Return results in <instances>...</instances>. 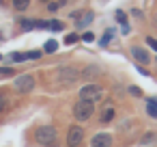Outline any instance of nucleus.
Instances as JSON below:
<instances>
[{
  "label": "nucleus",
  "instance_id": "obj_1",
  "mask_svg": "<svg viewBox=\"0 0 157 147\" xmlns=\"http://www.w3.org/2000/svg\"><path fill=\"white\" fill-rule=\"evenodd\" d=\"M56 128L54 125H39L37 128V132H35V138H37V143L39 145H43V147H54L56 145Z\"/></svg>",
  "mask_w": 157,
  "mask_h": 147
},
{
  "label": "nucleus",
  "instance_id": "obj_2",
  "mask_svg": "<svg viewBox=\"0 0 157 147\" xmlns=\"http://www.w3.org/2000/svg\"><path fill=\"white\" fill-rule=\"evenodd\" d=\"M103 97V87H99V84H84L82 89H80V100L82 102H99Z\"/></svg>",
  "mask_w": 157,
  "mask_h": 147
},
{
  "label": "nucleus",
  "instance_id": "obj_3",
  "mask_svg": "<svg viewBox=\"0 0 157 147\" xmlns=\"http://www.w3.org/2000/svg\"><path fill=\"white\" fill-rule=\"evenodd\" d=\"M56 78H58V82H60V84H73V82L80 78V71H78L75 67L63 65V67H58V71H56Z\"/></svg>",
  "mask_w": 157,
  "mask_h": 147
},
{
  "label": "nucleus",
  "instance_id": "obj_4",
  "mask_svg": "<svg viewBox=\"0 0 157 147\" xmlns=\"http://www.w3.org/2000/svg\"><path fill=\"white\" fill-rule=\"evenodd\" d=\"M93 112H95V104H93V102H82V100H80V102L73 106V115H75L78 121H86V119H90Z\"/></svg>",
  "mask_w": 157,
  "mask_h": 147
},
{
  "label": "nucleus",
  "instance_id": "obj_5",
  "mask_svg": "<svg viewBox=\"0 0 157 147\" xmlns=\"http://www.w3.org/2000/svg\"><path fill=\"white\" fill-rule=\"evenodd\" d=\"M84 143V128L82 125H71L67 132V145L69 147H80Z\"/></svg>",
  "mask_w": 157,
  "mask_h": 147
},
{
  "label": "nucleus",
  "instance_id": "obj_6",
  "mask_svg": "<svg viewBox=\"0 0 157 147\" xmlns=\"http://www.w3.org/2000/svg\"><path fill=\"white\" fill-rule=\"evenodd\" d=\"M33 89H35V78L30 74H22L15 78V91L17 93H28Z\"/></svg>",
  "mask_w": 157,
  "mask_h": 147
},
{
  "label": "nucleus",
  "instance_id": "obj_7",
  "mask_svg": "<svg viewBox=\"0 0 157 147\" xmlns=\"http://www.w3.org/2000/svg\"><path fill=\"white\" fill-rule=\"evenodd\" d=\"M112 145V136L101 132V134H95L93 141H90V147H110Z\"/></svg>",
  "mask_w": 157,
  "mask_h": 147
},
{
  "label": "nucleus",
  "instance_id": "obj_8",
  "mask_svg": "<svg viewBox=\"0 0 157 147\" xmlns=\"http://www.w3.org/2000/svg\"><path fill=\"white\" fill-rule=\"evenodd\" d=\"M131 54H133V59H136L138 63H144V65H146V63L151 61L148 52H146L144 48H140V46H133V48H131Z\"/></svg>",
  "mask_w": 157,
  "mask_h": 147
},
{
  "label": "nucleus",
  "instance_id": "obj_9",
  "mask_svg": "<svg viewBox=\"0 0 157 147\" xmlns=\"http://www.w3.org/2000/svg\"><path fill=\"white\" fill-rule=\"evenodd\" d=\"M90 22H93V11H86V13H82V15L78 18L75 26H78V28H86Z\"/></svg>",
  "mask_w": 157,
  "mask_h": 147
},
{
  "label": "nucleus",
  "instance_id": "obj_10",
  "mask_svg": "<svg viewBox=\"0 0 157 147\" xmlns=\"http://www.w3.org/2000/svg\"><path fill=\"white\" fill-rule=\"evenodd\" d=\"M146 112L153 119H157V100H146Z\"/></svg>",
  "mask_w": 157,
  "mask_h": 147
},
{
  "label": "nucleus",
  "instance_id": "obj_11",
  "mask_svg": "<svg viewBox=\"0 0 157 147\" xmlns=\"http://www.w3.org/2000/svg\"><path fill=\"white\" fill-rule=\"evenodd\" d=\"M114 112H116L114 106H105V110H103V115H101V121H103V123L112 121V119H114Z\"/></svg>",
  "mask_w": 157,
  "mask_h": 147
},
{
  "label": "nucleus",
  "instance_id": "obj_12",
  "mask_svg": "<svg viewBox=\"0 0 157 147\" xmlns=\"http://www.w3.org/2000/svg\"><path fill=\"white\" fill-rule=\"evenodd\" d=\"M99 67H95V65H90V67H86L84 69V74H80V76H84V78H95V76H99Z\"/></svg>",
  "mask_w": 157,
  "mask_h": 147
},
{
  "label": "nucleus",
  "instance_id": "obj_13",
  "mask_svg": "<svg viewBox=\"0 0 157 147\" xmlns=\"http://www.w3.org/2000/svg\"><path fill=\"white\" fill-rule=\"evenodd\" d=\"M30 5V0H13V9L15 11H26Z\"/></svg>",
  "mask_w": 157,
  "mask_h": 147
},
{
  "label": "nucleus",
  "instance_id": "obj_14",
  "mask_svg": "<svg viewBox=\"0 0 157 147\" xmlns=\"http://www.w3.org/2000/svg\"><path fill=\"white\" fill-rule=\"evenodd\" d=\"M67 5V0H52V2H48V9L50 11H58L60 7H65Z\"/></svg>",
  "mask_w": 157,
  "mask_h": 147
},
{
  "label": "nucleus",
  "instance_id": "obj_15",
  "mask_svg": "<svg viewBox=\"0 0 157 147\" xmlns=\"http://www.w3.org/2000/svg\"><path fill=\"white\" fill-rule=\"evenodd\" d=\"M26 59H28L26 52H13V54H11V61H13V63H22V61H26Z\"/></svg>",
  "mask_w": 157,
  "mask_h": 147
},
{
  "label": "nucleus",
  "instance_id": "obj_16",
  "mask_svg": "<svg viewBox=\"0 0 157 147\" xmlns=\"http://www.w3.org/2000/svg\"><path fill=\"white\" fill-rule=\"evenodd\" d=\"M22 28H24V31H33V28H37V20H22Z\"/></svg>",
  "mask_w": 157,
  "mask_h": 147
},
{
  "label": "nucleus",
  "instance_id": "obj_17",
  "mask_svg": "<svg viewBox=\"0 0 157 147\" xmlns=\"http://www.w3.org/2000/svg\"><path fill=\"white\" fill-rule=\"evenodd\" d=\"M112 37H114V31H105V35H103V39H101V46H108V43L112 41Z\"/></svg>",
  "mask_w": 157,
  "mask_h": 147
},
{
  "label": "nucleus",
  "instance_id": "obj_18",
  "mask_svg": "<svg viewBox=\"0 0 157 147\" xmlns=\"http://www.w3.org/2000/svg\"><path fill=\"white\" fill-rule=\"evenodd\" d=\"M58 50V43L54 41V39H50L48 43H45V52H56Z\"/></svg>",
  "mask_w": 157,
  "mask_h": 147
},
{
  "label": "nucleus",
  "instance_id": "obj_19",
  "mask_svg": "<svg viewBox=\"0 0 157 147\" xmlns=\"http://www.w3.org/2000/svg\"><path fill=\"white\" fill-rule=\"evenodd\" d=\"M48 28H50V31H63V22H58V20H52Z\"/></svg>",
  "mask_w": 157,
  "mask_h": 147
},
{
  "label": "nucleus",
  "instance_id": "obj_20",
  "mask_svg": "<svg viewBox=\"0 0 157 147\" xmlns=\"http://www.w3.org/2000/svg\"><path fill=\"white\" fill-rule=\"evenodd\" d=\"M9 76H13L11 67H0V78H9Z\"/></svg>",
  "mask_w": 157,
  "mask_h": 147
},
{
  "label": "nucleus",
  "instance_id": "obj_21",
  "mask_svg": "<svg viewBox=\"0 0 157 147\" xmlns=\"http://www.w3.org/2000/svg\"><path fill=\"white\" fill-rule=\"evenodd\" d=\"M75 41H78V35H75V33H71V35H67V37H65V43H69V46H71V43H75Z\"/></svg>",
  "mask_w": 157,
  "mask_h": 147
},
{
  "label": "nucleus",
  "instance_id": "obj_22",
  "mask_svg": "<svg viewBox=\"0 0 157 147\" xmlns=\"http://www.w3.org/2000/svg\"><path fill=\"white\" fill-rule=\"evenodd\" d=\"M116 20H118V22H121L123 26L127 24V18H125V13H123V11H116Z\"/></svg>",
  "mask_w": 157,
  "mask_h": 147
},
{
  "label": "nucleus",
  "instance_id": "obj_23",
  "mask_svg": "<svg viewBox=\"0 0 157 147\" xmlns=\"http://www.w3.org/2000/svg\"><path fill=\"white\" fill-rule=\"evenodd\" d=\"M151 141H155V134H153V132H146V134L142 136V143H151Z\"/></svg>",
  "mask_w": 157,
  "mask_h": 147
},
{
  "label": "nucleus",
  "instance_id": "obj_24",
  "mask_svg": "<svg viewBox=\"0 0 157 147\" xmlns=\"http://www.w3.org/2000/svg\"><path fill=\"white\" fill-rule=\"evenodd\" d=\"M146 43H148V46L157 52V39H155V37H146Z\"/></svg>",
  "mask_w": 157,
  "mask_h": 147
},
{
  "label": "nucleus",
  "instance_id": "obj_25",
  "mask_svg": "<svg viewBox=\"0 0 157 147\" xmlns=\"http://www.w3.org/2000/svg\"><path fill=\"white\" fill-rule=\"evenodd\" d=\"M26 54H28V59H39V56H41L39 50H33V52H26Z\"/></svg>",
  "mask_w": 157,
  "mask_h": 147
},
{
  "label": "nucleus",
  "instance_id": "obj_26",
  "mask_svg": "<svg viewBox=\"0 0 157 147\" xmlns=\"http://www.w3.org/2000/svg\"><path fill=\"white\" fill-rule=\"evenodd\" d=\"M82 39H84V41H88V43H90V41H93V39H95V37H93V33H84V37H82Z\"/></svg>",
  "mask_w": 157,
  "mask_h": 147
},
{
  "label": "nucleus",
  "instance_id": "obj_27",
  "mask_svg": "<svg viewBox=\"0 0 157 147\" xmlns=\"http://www.w3.org/2000/svg\"><path fill=\"white\" fill-rule=\"evenodd\" d=\"M129 93H131V95H136V97H138V95H140V89H138V87H129Z\"/></svg>",
  "mask_w": 157,
  "mask_h": 147
},
{
  "label": "nucleus",
  "instance_id": "obj_28",
  "mask_svg": "<svg viewBox=\"0 0 157 147\" xmlns=\"http://www.w3.org/2000/svg\"><path fill=\"white\" fill-rule=\"evenodd\" d=\"M5 108H7V102H5L2 97H0V115H2V112H5Z\"/></svg>",
  "mask_w": 157,
  "mask_h": 147
},
{
  "label": "nucleus",
  "instance_id": "obj_29",
  "mask_svg": "<svg viewBox=\"0 0 157 147\" xmlns=\"http://www.w3.org/2000/svg\"><path fill=\"white\" fill-rule=\"evenodd\" d=\"M41 2H52V0H41Z\"/></svg>",
  "mask_w": 157,
  "mask_h": 147
},
{
  "label": "nucleus",
  "instance_id": "obj_30",
  "mask_svg": "<svg viewBox=\"0 0 157 147\" xmlns=\"http://www.w3.org/2000/svg\"><path fill=\"white\" fill-rule=\"evenodd\" d=\"M0 59H2V56H0Z\"/></svg>",
  "mask_w": 157,
  "mask_h": 147
},
{
  "label": "nucleus",
  "instance_id": "obj_31",
  "mask_svg": "<svg viewBox=\"0 0 157 147\" xmlns=\"http://www.w3.org/2000/svg\"><path fill=\"white\" fill-rule=\"evenodd\" d=\"M142 147H144V145H142Z\"/></svg>",
  "mask_w": 157,
  "mask_h": 147
}]
</instances>
